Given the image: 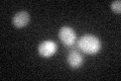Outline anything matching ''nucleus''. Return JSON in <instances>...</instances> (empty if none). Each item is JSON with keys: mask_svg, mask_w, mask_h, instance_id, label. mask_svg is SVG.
I'll return each instance as SVG.
<instances>
[{"mask_svg": "<svg viewBox=\"0 0 121 81\" xmlns=\"http://www.w3.org/2000/svg\"><path fill=\"white\" fill-rule=\"evenodd\" d=\"M78 48L87 55H96L102 48L101 41L93 34H85L78 41Z\"/></svg>", "mask_w": 121, "mask_h": 81, "instance_id": "1", "label": "nucleus"}, {"mask_svg": "<svg viewBox=\"0 0 121 81\" xmlns=\"http://www.w3.org/2000/svg\"><path fill=\"white\" fill-rule=\"evenodd\" d=\"M59 38L60 42L67 47H72L77 42V34L70 26H63L59 32Z\"/></svg>", "mask_w": 121, "mask_h": 81, "instance_id": "2", "label": "nucleus"}, {"mask_svg": "<svg viewBox=\"0 0 121 81\" xmlns=\"http://www.w3.org/2000/svg\"><path fill=\"white\" fill-rule=\"evenodd\" d=\"M39 54L41 57L44 58H50L52 56H54L58 50V46L55 42H52L51 40L43 41V43H40L39 46Z\"/></svg>", "mask_w": 121, "mask_h": 81, "instance_id": "3", "label": "nucleus"}, {"mask_svg": "<svg viewBox=\"0 0 121 81\" xmlns=\"http://www.w3.org/2000/svg\"><path fill=\"white\" fill-rule=\"evenodd\" d=\"M30 21V15L26 11H20L14 14L12 17V24L17 29H22L26 26Z\"/></svg>", "mask_w": 121, "mask_h": 81, "instance_id": "4", "label": "nucleus"}, {"mask_svg": "<svg viewBox=\"0 0 121 81\" xmlns=\"http://www.w3.org/2000/svg\"><path fill=\"white\" fill-rule=\"evenodd\" d=\"M67 61L72 68L77 69V68L82 66L83 62H84V59H83V56L78 51L73 50V51H71L69 54H68Z\"/></svg>", "mask_w": 121, "mask_h": 81, "instance_id": "5", "label": "nucleus"}, {"mask_svg": "<svg viewBox=\"0 0 121 81\" xmlns=\"http://www.w3.org/2000/svg\"><path fill=\"white\" fill-rule=\"evenodd\" d=\"M110 7H111V9L113 10V12H115L117 14L121 13V1L120 0H117V1L112 2Z\"/></svg>", "mask_w": 121, "mask_h": 81, "instance_id": "6", "label": "nucleus"}]
</instances>
